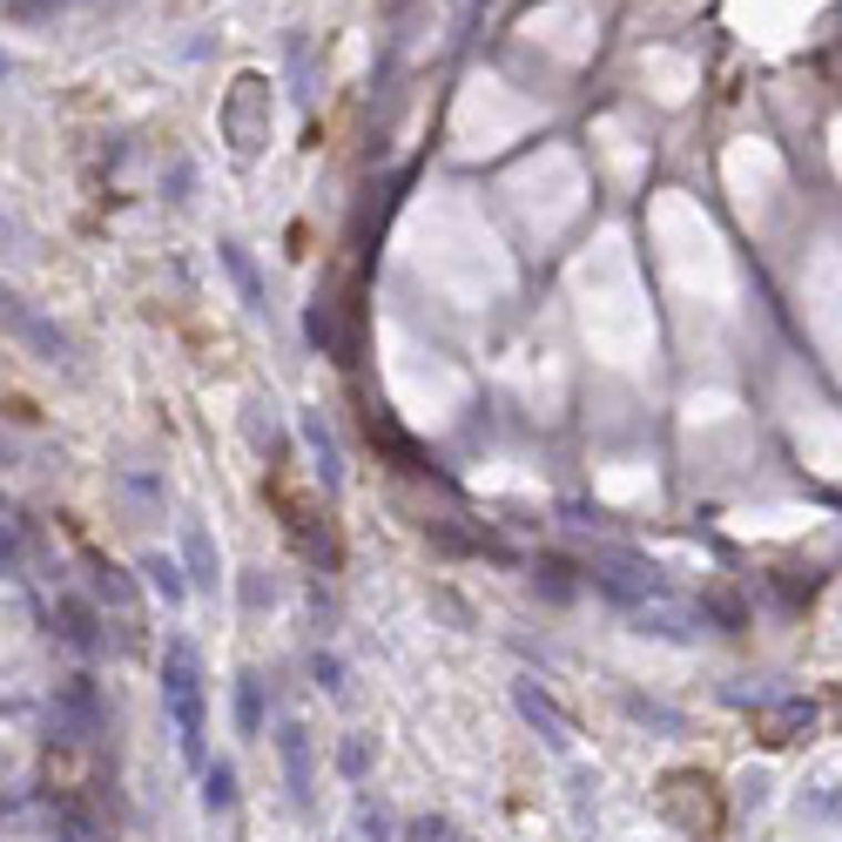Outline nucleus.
<instances>
[{"instance_id":"1","label":"nucleus","mask_w":842,"mask_h":842,"mask_svg":"<svg viewBox=\"0 0 842 842\" xmlns=\"http://www.w3.org/2000/svg\"><path fill=\"white\" fill-rule=\"evenodd\" d=\"M654 802H660V815L674 829L695 835V842H721V829H728V802H721V789H715L708 769H667L660 789H654Z\"/></svg>"},{"instance_id":"2","label":"nucleus","mask_w":842,"mask_h":842,"mask_svg":"<svg viewBox=\"0 0 842 842\" xmlns=\"http://www.w3.org/2000/svg\"><path fill=\"white\" fill-rule=\"evenodd\" d=\"M809 728H815V715H809V708H776V715L754 721V735H762L769 748H782V741H795V735H809Z\"/></svg>"},{"instance_id":"3","label":"nucleus","mask_w":842,"mask_h":842,"mask_svg":"<svg viewBox=\"0 0 842 842\" xmlns=\"http://www.w3.org/2000/svg\"><path fill=\"white\" fill-rule=\"evenodd\" d=\"M229 795H236V776L229 769H209V809H229Z\"/></svg>"}]
</instances>
